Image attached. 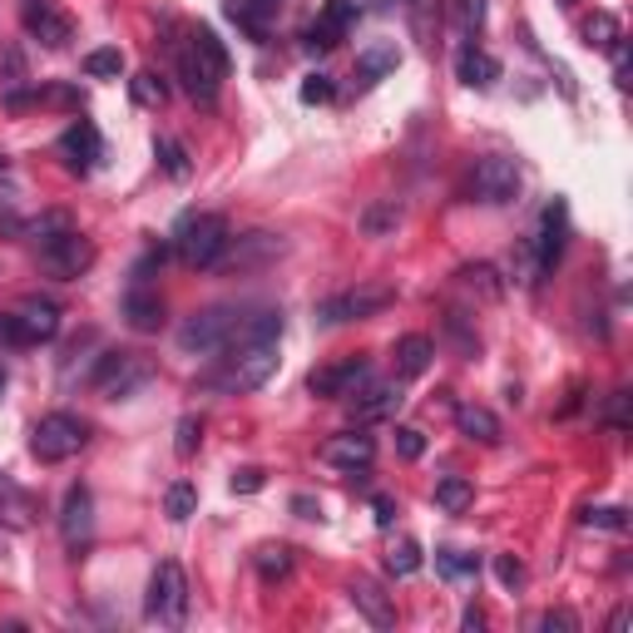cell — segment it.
<instances>
[{
	"instance_id": "obj_1",
	"label": "cell",
	"mask_w": 633,
	"mask_h": 633,
	"mask_svg": "<svg viewBox=\"0 0 633 633\" xmlns=\"http://www.w3.org/2000/svg\"><path fill=\"white\" fill-rule=\"evenodd\" d=\"M35 247H40V263L50 278H80V272L95 263V243L70 223V214H45L35 223Z\"/></svg>"
},
{
	"instance_id": "obj_2",
	"label": "cell",
	"mask_w": 633,
	"mask_h": 633,
	"mask_svg": "<svg viewBox=\"0 0 633 633\" xmlns=\"http://www.w3.org/2000/svg\"><path fill=\"white\" fill-rule=\"evenodd\" d=\"M233 356H223L218 372L204 376V387L218 391V397H247V391H258L272 381L278 372V346L272 342H247V346H228Z\"/></svg>"
},
{
	"instance_id": "obj_3",
	"label": "cell",
	"mask_w": 633,
	"mask_h": 633,
	"mask_svg": "<svg viewBox=\"0 0 633 633\" xmlns=\"http://www.w3.org/2000/svg\"><path fill=\"white\" fill-rule=\"evenodd\" d=\"M179 80H183V89H188L194 99H214L218 89H223L228 50H223V40H218L208 25H198V31L188 35V45L179 50Z\"/></svg>"
},
{
	"instance_id": "obj_4",
	"label": "cell",
	"mask_w": 633,
	"mask_h": 633,
	"mask_svg": "<svg viewBox=\"0 0 633 633\" xmlns=\"http://www.w3.org/2000/svg\"><path fill=\"white\" fill-rule=\"evenodd\" d=\"M247 327V307H233V302H218V307L194 312L188 322L179 327V346L188 356H208V352H228V346L243 342Z\"/></svg>"
},
{
	"instance_id": "obj_5",
	"label": "cell",
	"mask_w": 633,
	"mask_h": 633,
	"mask_svg": "<svg viewBox=\"0 0 633 633\" xmlns=\"http://www.w3.org/2000/svg\"><path fill=\"white\" fill-rule=\"evenodd\" d=\"M228 218L223 214H183L173 228V253L183 268H218V258L228 253Z\"/></svg>"
},
{
	"instance_id": "obj_6",
	"label": "cell",
	"mask_w": 633,
	"mask_h": 633,
	"mask_svg": "<svg viewBox=\"0 0 633 633\" xmlns=\"http://www.w3.org/2000/svg\"><path fill=\"white\" fill-rule=\"evenodd\" d=\"M85 446H89V426L80 416H70V411H50V416H40L31 430V451H35V461H45V465L70 461V455H80Z\"/></svg>"
},
{
	"instance_id": "obj_7",
	"label": "cell",
	"mask_w": 633,
	"mask_h": 633,
	"mask_svg": "<svg viewBox=\"0 0 633 633\" xmlns=\"http://www.w3.org/2000/svg\"><path fill=\"white\" fill-rule=\"evenodd\" d=\"M149 381H154V362L144 352H105L95 376H89V391H99L105 401H124L139 387H149Z\"/></svg>"
},
{
	"instance_id": "obj_8",
	"label": "cell",
	"mask_w": 633,
	"mask_h": 633,
	"mask_svg": "<svg viewBox=\"0 0 633 633\" xmlns=\"http://www.w3.org/2000/svg\"><path fill=\"white\" fill-rule=\"evenodd\" d=\"M391 302H397V288H387V282H362V288L332 292L327 302H317V322L322 327L366 322V317H376V312H387Z\"/></svg>"
},
{
	"instance_id": "obj_9",
	"label": "cell",
	"mask_w": 633,
	"mask_h": 633,
	"mask_svg": "<svg viewBox=\"0 0 633 633\" xmlns=\"http://www.w3.org/2000/svg\"><path fill=\"white\" fill-rule=\"evenodd\" d=\"M60 332V307L50 297H25L15 312L0 317V337L11 346H40V342H54Z\"/></svg>"
},
{
	"instance_id": "obj_10",
	"label": "cell",
	"mask_w": 633,
	"mask_h": 633,
	"mask_svg": "<svg viewBox=\"0 0 633 633\" xmlns=\"http://www.w3.org/2000/svg\"><path fill=\"white\" fill-rule=\"evenodd\" d=\"M144 613L159 619V623H183V613H188V580H183V569L173 564V559H163V564L149 574Z\"/></svg>"
},
{
	"instance_id": "obj_11",
	"label": "cell",
	"mask_w": 633,
	"mask_h": 633,
	"mask_svg": "<svg viewBox=\"0 0 633 633\" xmlns=\"http://www.w3.org/2000/svg\"><path fill=\"white\" fill-rule=\"evenodd\" d=\"M471 188H475V198H480V204L504 208V204H515V198H520L525 179H520V169H515V163H510V159L490 154V159H480V163H475Z\"/></svg>"
},
{
	"instance_id": "obj_12",
	"label": "cell",
	"mask_w": 633,
	"mask_h": 633,
	"mask_svg": "<svg viewBox=\"0 0 633 633\" xmlns=\"http://www.w3.org/2000/svg\"><path fill=\"white\" fill-rule=\"evenodd\" d=\"M372 381V366L362 362V356H352V362H337V366H322V372L307 376V391L322 401H337V397H356V387H366Z\"/></svg>"
},
{
	"instance_id": "obj_13",
	"label": "cell",
	"mask_w": 633,
	"mask_h": 633,
	"mask_svg": "<svg viewBox=\"0 0 633 633\" xmlns=\"http://www.w3.org/2000/svg\"><path fill=\"white\" fill-rule=\"evenodd\" d=\"M60 535H65V545L75 549V555L95 539V495H89L85 485H70L65 504H60Z\"/></svg>"
},
{
	"instance_id": "obj_14",
	"label": "cell",
	"mask_w": 633,
	"mask_h": 633,
	"mask_svg": "<svg viewBox=\"0 0 633 633\" xmlns=\"http://www.w3.org/2000/svg\"><path fill=\"white\" fill-rule=\"evenodd\" d=\"M322 461L337 465V471H366V465L376 461V440L366 436V430H342V436H332L322 446Z\"/></svg>"
},
{
	"instance_id": "obj_15",
	"label": "cell",
	"mask_w": 633,
	"mask_h": 633,
	"mask_svg": "<svg viewBox=\"0 0 633 633\" xmlns=\"http://www.w3.org/2000/svg\"><path fill=\"white\" fill-rule=\"evenodd\" d=\"M233 247V243H228ZM288 253V243H282V233H247V238H238V247L233 253H223V268L228 272H243V268H258V263H272V258H282Z\"/></svg>"
},
{
	"instance_id": "obj_16",
	"label": "cell",
	"mask_w": 633,
	"mask_h": 633,
	"mask_svg": "<svg viewBox=\"0 0 633 633\" xmlns=\"http://www.w3.org/2000/svg\"><path fill=\"white\" fill-rule=\"evenodd\" d=\"M352 21H356L352 0H332V5L307 25V50H337V45L346 40V31H352Z\"/></svg>"
},
{
	"instance_id": "obj_17",
	"label": "cell",
	"mask_w": 633,
	"mask_h": 633,
	"mask_svg": "<svg viewBox=\"0 0 633 633\" xmlns=\"http://www.w3.org/2000/svg\"><path fill=\"white\" fill-rule=\"evenodd\" d=\"M564 238H569V208L564 204H549L545 218H539V238H529V247H535L539 268H555L559 253H564Z\"/></svg>"
},
{
	"instance_id": "obj_18",
	"label": "cell",
	"mask_w": 633,
	"mask_h": 633,
	"mask_svg": "<svg viewBox=\"0 0 633 633\" xmlns=\"http://www.w3.org/2000/svg\"><path fill=\"white\" fill-rule=\"evenodd\" d=\"M346 599L366 613L372 629H397V604H391V594L381 589L376 580H352V584H346Z\"/></svg>"
},
{
	"instance_id": "obj_19",
	"label": "cell",
	"mask_w": 633,
	"mask_h": 633,
	"mask_svg": "<svg viewBox=\"0 0 633 633\" xmlns=\"http://www.w3.org/2000/svg\"><path fill=\"white\" fill-rule=\"evenodd\" d=\"M282 5H288V0H223L228 21L243 35H253V40H268V25L278 21Z\"/></svg>"
},
{
	"instance_id": "obj_20",
	"label": "cell",
	"mask_w": 633,
	"mask_h": 633,
	"mask_svg": "<svg viewBox=\"0 0 633 633\" xmlns=\"http://www.w3.org/2000/svg\"><path fill=\"white\" fill-rule=\"evenodd\" d=\"M60 154L70 159V169H95L99 159H105V139H99V130L89 124V119H80V124H70L65 134H60Z\"/></svg>"
},
{
	"instance_id": "obj_21",
	"label": "cell",
	"mask_w": 633,
	"mask_h": 633,
	"mask_svg": "<svg viewBox=\"0 0 633 633\" xmlns=\"http://www.w3.org/2000/svg\"><path fill=\"white\" fill-rule=\"evenodd\" d=\"M25 31H31L45 50H65L70 45V21L54 11L50 0H31V5H25Z\"/></svg>"
},
{
	"instance_id": "obj_22",
	"label": "cell",
	"mask_w": 633,
	"mask_h": 633,
	"mask_svg": "<svg viewBox=\"0 0 633 633\" xmlns=\"http://www.w3.org/2000/svg\"><path fill=\"white\" fill-rule=\"evenodd\" d=\"M35 515H40L35 495L25 490V485H15L5 471H0V525H5V529H31Z\"/></svg>"
},
{
	"instance_id": "obj_23",
	"label": "cell",
	"mask_w": 633,
	"mask_h": 633,
	"mask_svg": "<svg viewBox=\"0 0 633 633\" xmlns=\"http://www.w3.org/2000/svg\"><path fill=\"white\" fill-rule=\"evenodd\" d=\"M124 322L134 332H159L163 327V302H159V292H149V282H134L124 292Z\"/></svg>"
},
{
	"instance_id": "obj_24",
	"label": "cell",
	"mask_w": 633,
	"mask_h": 633,
	"mask_svg": "<svg viewBox=\"0 0 633 633\" xmlns=\"http://www.w3.org/2000/svg\"><path fill=\"white\" fill-rule=\"evenodd\" d=\"M455 75H461V85L471 89H490L495 80H500V60L485 50H475V45H465L461 54H455Z\"/></svg>"
},
{
	"instance_id": "obj_25",
	"label": "cell",
	"mask_w": 633,
	"mask_h": 633,
	"mask_svg": "<svg viewBox=\"0 0 633 633\" xmlns=\"http://www.w3.org/2000/svg\"><path fill=\"white\" fill-rule=\"evenodd\" d=\"M455 426H461V436L465 440H480V446H495V440L504 436V426H500V416H495L490 406H461L455 411Z\"/></svg>"
},
{
	"instance_id": "obj_26",
	"label": "cell",
	"mask_w": 633,
	"mask_h": 633,
	"mask_svg": "<svg viewBox=\"0 0 633 633\" xmlns=\"http://www.w3.org/2000/svg\"><path fill=\"white\" fill-rule=\"evenodd\" d=\"M430 356H436V342H430V337H421V332L401 337L397 342V376L401 381H416V376L430 366Z\"/></svg>"
},
{
	"instance_id": "obj_27",
	"label": "cell",
	"mask_w": 633,
	"mask_h": 633,
	"mask_svg": "<svg viewBox=\"0 0 633 633\" xmlns=\"http://www.w3.org/2000/svg\"><path fill=\"white\" fill-rule=\"evenodd\" d=\"M580 40L589 45V50L609 54L613 45L623 40V25H619V15H613V11H594V15H584V21H580Z\"/></svg>"
},
{
	"instance_id": "obj_28",
	"label": "cell",
	"mask_w": 633,
	"mask_h": 633,
	"mask_svg": "<svg viewBox=\"0 0 633 633\" xmlns=\"http://www.w3.org/2000/svg\"><path fill=\"white\" fill-rule=\"evenodd\" d=\"M397 65H401V50H397V45H387V40H381V45H366V50L356 54V80H362V85H376V80L391 75Z\"/></svg>"
},
{
	"instance_id": "obj_29",
	"label": "cell",
	"mask_w": 633,
	"mask_h": 633,
	"mask_svg": "<svg viewBox=\"0 0 633 633\" xmlns=\"http://www.w3.org/2000/svg\"><path fill=\"white\" fill-rule=\"evenodd\" d=\"M356 223H362V233H366V238H387V233H397V223H401V204H397V198L366 204Z\"/></svg>"
},
{
	"instance_id": "obj_30",
	"label": "cell",
	"mask_w": 633,
	"mask_h": 633,
	"mask_svg": "<svg viewBox=\"0 0 633 633\" xmlns=\"http://www.w3.org/2000/svg\"><path fill=\"white\" fill-rule=\"evenodd\" d=\"M352 406H356V421H381V416H391V411L401 406V391L397 387H366Z\"/></svg>"
},
{
	"instance_id": "obj_31",
	"label": "cell",
	"mask_w": 633,
	"mask_h": 633,
	"mask_svg": "<svg viewBox=\"0 0 633 633\" xmlns=\"http://www.w3.org/2000/svg\"><path fill=\"white\" fill-rule=\"evenodd\" d=\"M253 569H258L268 584L272 580H288V574H292V549L288 545H263L258 555H253Z\"/></svg>"
},
{
	"instance_id": "obj_32",
	"label": "cell",
	"mask_w": 633,
	"mask_h": 633,
	"mask_svg": "<svg viewBox=\"0 0 633 633\" xmlns=\"http://www.w3.org/2000/svg\"><path fill=\"white\" fill-rule=\"evenodd\" d=\"M471 500H475V485L461 480V475H446V480L436 485V504L446 510V515H461Z\"/></svg>"
},
{
	"instance_id": "obj_33",
	"label": "cell",
	"mask_w": 633,
	"mask_h": 633,
	"mask_svg": "<svg viewBox=\"0 0 633 633\" xmlns=\"http://www.w3.org/2000/svg\"><path fill=\"white\" fill-rule=\"evenodd\" d=\"M461 288L480 292L485 302H495V297H500V278H495V268H490V263H475V268H461Z\"/></svg>"
},
{
	"instance_id": "obj_34",
	"label": "cell",
	"mask_w": 633,
	"mask_h": 633,
	"mask_svg": "<svg viewBox=\"0 0 633 633\" xmlns=\"http://www.w3.org/2000/svg\"><path fill=\"white\" fill-rule=\"evenodd\" d=\"M119 70H124V54L109 50V45H105V50H89L85 54V75L89 80H119Z\"/></svg>"
},
{
	"instance_id": "obj_35",
	"label": "cell",
	"mask_w": 633,
	"mask_h": 633,
	"mask_svg": "<svg viewBox=\"0 0 633 633\" xmlns=\"http://www.w3.org/2000/svg\"><path fill=\"white\" fill-rule=\"evenodd\" d=\"M436 564H440V574H451V580H475V574H480V559L461 555V549H440Z\"/></svg>"
},
{
	"instance_id": "obj_36",
	"label": "cell",
	"mask_w": 633,
	"mask_h": 633,
	"mask_svg": "<svg viewBox=\"0 0 633 633\" xmlns=\"http://www.w3.org/2000/svg\"><path fill=\"white\" fill-rule=\"evenodd\" d=\"M401 11H406L416 40H430V31H436V0H401Z\"/></svg>"
},
{
	"instance_id": "obj_37",
	"label": "cell",
	"mask_w": 633,
	"mask_h": 633,
	"mask_svg": "<svg viewBox=\"0 0 633 633\" xmlns=\"http://www.w3.org/2000/svg\"><path fill=\"white\" fill-rule=\"evenodd\" d=\"M387 569H391V574H397V580L416 574V569H421V545H416V539H401V545H391Z\"/></svg>"
},
{
	"instance_id": "obj_38",
	"label": "cell",
	"mask_w": 633,
	"mask_h": 633,
	"mask_svg": "<svg viewBox=\"0 0 633 633\" xmlns=\"http://www.w3.org/2000/svg\"><path fill=\"white\" fill-rule=\"evenodd\" d=\"M154 154H159V163H163L169 179H188V154H183L179 139H154Z\"/></svg>"
},
{
	"instance_id": "obj_39",
	"label": "cell",
	"mask_w": 633,
	"mask_h": 633,
	"mask_svg": "<svg viewBox=\"0 0 633 633\" xmlns=\"http://www.w3.org/2000/svg\"><path fill=\"white\" fill-rule=\"evenodd\" d=\"M194 504H198V495H194V485H188V480L169 485V495H163V510H169V520H188V515H194Z\"/></svg>"
},
{
	"instance_id": "obj_40",
	"label": "cell",
	"mask_w": 633,
	"mask_h": 633,
	"mask_svg": "<svg viewBox=\"0 0 633 633\" xmlns=\"http://www.w3.org/2000/svg\"><path fill=\"white\" fill-rule=\"evenodd\" d=\"M580 520H584L589 529H613V535H619V529H629V515H623L619 504H599V510L589 504V510H584Z\"/></svg>"
},
{
	"instance_id": "obj_41",
	"label": "cell",
	"mask_w": 633,
	"mask_h": 633,
	"mask_svg": "<svg viewBox=\"0 0 633 633\" xmlns=\"http://www.w3.org/2000/svg\"><path fill=\"white\" fill-rule=\"evenodd\" d=\"M455 25H461L465 40H475L485 25V0H455Z\"/></svg>"
},
{
	"instance_id": "obj_42",
	"label": "cell",
	"mask_w": 633,
	"mask_h": 633,
	"mask_svg": "<svg viewBox=\"0 0 633 633\" xmlns=\"http://www.w3.org/2000/svg\"><path fill=\"white\" fill-rule=\"evenodd\" d=\"M134 99L149 109H159L163 99H169V89H163V80L154 75V70H144V75H134Z\"/></svg>"
},
{
	"instance_id": "obj_43",
	"label": "cell",
	"mask_w": 633,
	"mask_h": 633,
	"mask_svg": "<svg viewBox=\"0 0 633 633\" xmlns=\"http://www.w3.org/2000/svg\"><path fill=\"white\" fill-rule=\"evenodd\" d=\"M198 446H204V421H198V416H183V421H179V440H173V451H179L183 461H188V455H194Z\"/></svg>"
},
{
	"instance_id": "obj_44",
	"label": "cell",
	"mask_w": 633,
	"mask_h": 633,
	"mask_svg": "<svg viewBox=\"0 0 633 633\" xmlns=\"http://www.w3.org/2000/svg\"><path fill=\"white\" fill-rule=\"evenodd\" d=\"M397 455L401 461H421L426 455V436L416 426H397Z\"/></svg>"
},
{
	"instance_id": "obj_45",
	"label": "cell",
	"mask_w": 633,
	"mask_h": 633,
	"mask_svg": "<svg viewBox=\"0 0 633 633\" xmlns=\"http://www.w3.org/2000/svg\"><path fill=\"white\" fill-rule=\"evenodd\" d=\"M495 580H500L504 589H520V584H525V564H520L515 555H495Z\"/></svg>"
},
{
	"instance_id": "obj_46",
	"label": "cell",
	"mask_w": 633,
	"mask_h": 633,
	"mask_svg": "<svg viewBox=\"0 0 633 633\" xmlns=\"http://www.w3.org/2000/svg\"><path fill=\"white\" fill-rule=\"evenodd\" d=\"M539 629L545 633H580V619H574L569 609H545L539 613Z\"/></svg>"
},
{
	"instance_id": "obj_47",
	"label": "cell",
	"mask_w": 633,
	"mask_h": 633,
	"mask_svg": "<svg viewBox=\"0 0 633 633\" xmlns=\"http://www.w3.org/2000/svg\"><path fill=\"white\" fill-rule=\"evenodd\" d=\"M332 99V75H307L302 80V105H322Z\"/></svg>"
},
{
	"instance_id": "obj_48",
	"label": "cell",
	"mask_w": 633,
	"mask_h": 633,
	"mask_svg": "<svg viewBox=\"0 0 633 633\" xmlns=\"http://www.w3.org/2000/svg\"><path fill=\"white\" fill-rule=\"evenodd\" d=\"M609 426L629 430V391H613V397H609Z\"/></svg>"
},
{
	"instance_id": "obj_49",
	"label": "cell",
	"mask_w": 633,
	"mask_h": 633,
	"mask_svg": "<svg viewBox=\"0 0 633 633\" xmlns=\"http://www.w3.org/2000/svg\"><path fill=\"white\" fill-rule=\"evenodd\" d=\"M233 490H238V495L263 490V471H258V465H247V471H238V475H233Z\"/></svg>"
},
{
	"instance_id": "obj_50",
	"label": "cell",
	"mask_w": 633,
	"mask_h": 633,
	"mask_svg": "<svg viewBox=\"0 0 633 633\" xmlns=\"http://www.w3.org/2000/svg\"><path fill=\"white\" fill-rule=\"evenodd\" d=\"M372 515H376V525H381V529H391V520H397V500H391V495H376Z\"/></svg>"
},
{
	"instance_id": "obj_51",
	"label": "cell",
	"mask_w": 633,
	"mask_h": 633,
	"mask_svg": "<svg viewBox=\"0 0 633 633\" xmlns=\"http://www.w3.org/2000/svg\"><path fill=\"white\" fill-rule=\"evenodd\" d=\"M292 510H297L302 520H317V515H322V504H317V500H307V495H297V500H292Z\"/></svg>"
},
{
	"instance_id": "obj_52",
	"label": "cell",
	"mask_w": 633,
	"mask_h": 633,
	"mask_svg": "<svg viewBox=\"0 0 633 633\" xmlns=\"http://www.w3.org/2000/svg\"><path fill=\"white\" fill-rule=\"evenodd\" d=\"M461 623H465V629H485V613H480V609H465Z\"/></svg>"
},
{
	"instance_id": "obj_53",
	"label": "cell",
	"mask_w": 633,
	"mask_h": 633,
	"mask_svg": "<svg viewBox=\"0 0 633 633\" xmlns=\"http://www.w3.org/2000/svg\"><path fill=\"white\" fill-rule=\"evenodd\" d=\"M559 5H580V0H559Z\"/></svg>"
},
{
	"instance_id": "obj_54",
	"label": "cell",
	"mask_w": 633,
	"mask_h": 633,
	"mask_svg": "<svg viewBox=\"0 0 633 633\" xmlns=\"http://www.w3.org/2000/svg\"><path fill=\"white\" fill-rule=\"evenodd\" d=\"M0 173H5V154H0Z\"/></svg>"
},
{
	"instance_id": "obj_55",
	"label": "cell",
	"mask_w": 633,
	"mask_h": 633,
	"mask_svg": "<svg viewBox=\"0 0 633 633\" xmlns=\"http://www.w3.org/2000/svg\"><path fill=\"white\" fill-rule=\"evenodd\" d=\"M25 5H31V0H25Z\"/></svg>"
}]
</instances>
